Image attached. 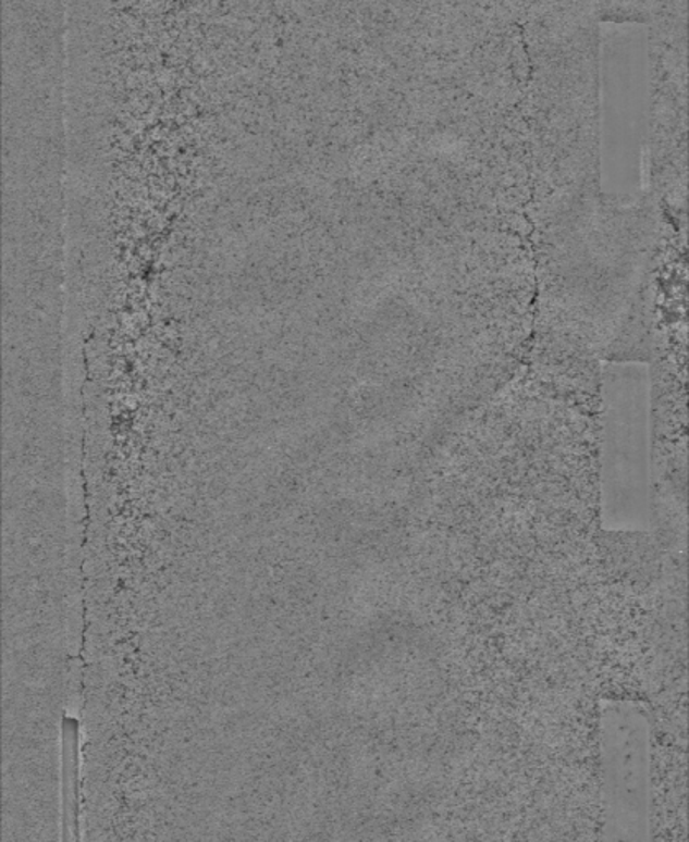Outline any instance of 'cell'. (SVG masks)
<instances>
[{"mask_svg":"<svg viewBox=\"0 0 689 842\" xmlns=\"http://www.w3.org/2000/svg\"><path fill=\"white\" fill-rule=\"evenodd\" d=\"M601 522L608 532L653 523L650 374L643 362H608L601 372Z\"/></svg>","mask_w":689,"mask_h":842,"instance_id":"1","label":"cell"},{"mask_svg":"<svg viewBox=\"0 0 689 842\" xmlns=\"http://www.w3.org/2000/svg\"><path fill=\"white\" fill-rule=\"evenodd\" d=\"M601 768L604 839L652 838V725L633 699H602Z\"/></svg>","mask_w":689,"mask_h":842,"instance_id":"2","label":"cell"}]
</instances>
